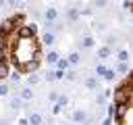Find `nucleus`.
<instances>
[{
    "mask_svg": "<svg viewBox=\"0 0 133 125\" xmlns=\"http://www.w3.org/2000/svg\"><path fill=\"white\" fill-rule=\"evenodd\" d=\"M116 121H118V125H133V110H131V102L116 104Z\"/></svg>",
    "mask_w": 133,
    "mask_h": 125,
    "instance_id": "2",
    "label": "nucleus"
},
{
    "mask_svg": "<svg viewBox=\"0 0 133 125\" xmlns=\"http://www.w3.org/2000/svg\"><path fill=\"white\" fill-rule=\"evenodd\" d=\"M91 44H94V40H91V38H85V40H83V46H85V48H89Z\"/></svg>",
    "mask_w": 133,
    "mask_h": 125,
    "instance_id": "15",
    "label": "nucleus"
},
{
    "mask_svg": "<svg viewBox=\"0 0 133 125\" xmlns=\"http://www.w3.org/2000/svg\"><path fill=\"white\" fill-rule=\"evenodd\" d=\"M4 94H8V85L0 83V96H4Z\"/></svg>",
    "mask_w": 133,
    "mask_h": 125,
    "instance_id": "14",
    "label": "nucleus"
},
{
    "mask_svg": "<svg viewBox=\"0 0 133 125\" xmlns=\"http://www.w3.org/2000/svg\"><path fill=\"white\" fill-rule=\"evenodd\" d=\"M6 63V56H4V35L0 33V65Z\"/></svg>",
    "mask_w": 133,
    "mask_h": 125,
    "instance_id": "5",
    "label": "nucleus"
},
{
    "mask_svg": "<svg viewBox=\"0 0 133 125\" xmlns=\"http://www.w3.org/2000/svg\"><path fill=\"white\" fill-rule=\"evenodd\" d=\"M114 102H116V104L131 102V83H129V81H127L125 85H121V88L114 92Z\"/></svg>",
    "mask_w": 133,
    "mask_h": 125,
    "instance_id": "3",
    "label": "nucleus"
},
{
    "mask_svg": "<svg viewBox=\"0 0 133 125\" xmlns=\"http://www.w3.org/2000/svg\"><path fill=\"white\" fill-rule=\"evenodd\" d=\"M19 104H21V100H19V98H12V100H10V106H12L15 110L19 108Z\"/></svg>",
    "mask_w": 133,
    "mask_h": 125,
    "instance_id": "13",
    "label": "nucleus"
},
{
    "mask_svg": "<svg viewBox=\"0 0 133 125\" xmlns=\"http://www.w3.org/2000/svg\"><path fill=\"white\" fill-rule=\"evenodd\" d=\"M29 83H31V85L37 83V77H35V75H29Z\"/></svg>",
    "mask_w": 133,
    "mask_h": 125,
    "instance_id": "19",
    "label": "nucleus"
},
{
    "mask_svg": "<svg viewBox=\"0 0 133 125\" xmlns=\"http://www.w3.org/2000/svg\"><path fill=\"white\" fill-rule=\"evenodd\" d=\"M69 60H71V63H79V60H81V56H79V54H77V52H73V54H71V58H69Z\"/></svg>",
    "mask_w": 133,
    "mask_h": 125,
    "instance_id": "11",
    "label": "nucleus"
},
{
    "mask_svg": "<svg viewBox=\"0 0 133 125\" xmlns=\"http://www.w3.org/2000/svg\"><path fill=\"white\" fill-rule=\"evenodd\" d=\"M85 85H87V88H96V81H94V79H87Z\"/></svg>",
    "mask_w": 133,
    "mask_h": 125,
    "instance_id": "18",
    "label": "nucleus"
},
{
    "mask_svg": "<svg viewBox=\"0 0 133 125\" xmlns=\"http://www.w3.org/2000/svg\"><path fill=\"white\" fill-rule=\"evenodd\" d=\"M54 17H56V10H54V8H48V10H46V19H48V21H52Z\"/></svg>",
    "mask_w": 133,
    "mask_h": 125,
    "instance_id": "8",
    "label": "nucleus"
},
{
    "mask_svg": "<svg viewBox=\"0 0 133 125\" xmlns=\"http://www.w3.org/2000/svg\"><path fill=\"white\" fill-rule=\"evenodd\" d=\"M29 123H31V125H39V123H42V117H39V115H31V117H29Z\"/></svg>",
    "mask_w": 133,
    "mask_h": 125,
    "instance_id": "6",
    "label": "nucleus"
},
{
    "mask_svg": "<svg viewBox=\"0 0 133 125\" xmlns=\"http://www.w3.org/2000/svg\"><path fill=\"white\" fill-rule=\"evenodd\" d=\"M96 6H106V0H96Z\"/></svg>",
    "mask_w": 133,
    "mask_h": 125,
    "instance_id": "20",
    "label": "nucleus"
},
{
    "mask_svg": "<svg viewBox=\"0 0 133 125\" xmlns=\"http://www.w3.org/2000/svg\"><path fill=\"white\" fill-rule=\"evenodd\" d=\"M0 6H4V0H0Z\"/></svg>",
    "mask_w": 133,
    "mask_h": 125,
    "instance_id": "23",
    "label": "nucleus"
},
{
    "mask_svg": "<svg viewBox=\"0 0 133 125\" xmlns=\"http://www.w3.org/2000/svg\"><path fill=\"white\" fill-rule=\"evenodd\" d=\"M44 44H46V46L54 44V35H52V33H46V35H44Z\"/></svg>",
    "mask_w": 133,
    "mask_h": 125,
    "instance_id": "7",
    "label": "nucleus"
},
{
    "mask_svg": "<svg viewBox=\"0 0 133 125\" xmlns=\"http://www.w3.org/2000/svg\"><path fill=\"white\" fill-rule=\"evenodd\" d=\"M37 54H39V46L35 42V35L33 38H15V44L10 48V56L15 60V65H19L21 69L33 60H37Z\"/></svg>",
    "mask_w": 133,
    "mask_h": 125,
    "instance_id": "1",
    "label": "nucleus"
},
{
    "mask_svg": "<svg viewBox=\"0 0 133 125\" xmlns=\"http://www.w3.org/2000/svg\"><path fill=\"white\" fill-rule=\"evenodd\" d=\"M8 2H10V4H17V0H8Z\"/></svg>",
    "mask_w": 133,
    "mask_h": 125,
    "instance_id": "22",
    "label": "nucleus"
},
{
    "mask_svg": "<svg viewBox=\"0 0 133 125\" xmlns=\"http://www.w3.org/2000/svg\"><path fill=\"white\" fill-rule=\"evenodd\" d=\"M98 54H100V58H106V56H108V48H102Z\"/></svg>",
    "mask_w": 133,
    "mask_h": 125,
    "instance_id": "16",
    "label": "nucleus"
},
{
    "mask_svg": "<svg viewBox=\"0 0 133 125\" xmlns=\"http://www.w3.org/2000/svg\"><path fill=\"white\" fill-rule=\"evenodd\" d=\"M104 77L106 79H114V71H104Z\"/></svg>",
    "mask_w": 133,
    "mask_h": 125,
    "instance_id": "17",
    "label": "nucleus"
},
{
    "mask_svg": "<svg viewBox=\"0 0 133 125\" xmlns=\"http://www.w3.org/2000/svg\"><path fill=\"white\" fill-rule=\"evenodd\" d=\"M73 119H75V121H83V119H85V115H83L81 110H77V113L73 115Z\"/></svg>",
    "mask_w": 133,
    "mask_h": 125,
    "instance_id": "9",
    "label": "nucleus"
},
{
    "mask_svg": "<svg viewBox=\"0 0 133 125\" xmlns=\"http://www.w3.org/2000/svg\"><path fill=\"white\" fill-rule=\"evenodd\" d=\"M56 60H58L56 52H50V54H48V63H56Z\"/></svg>",
    "mask_w": 133,
    "mask_h": 125,
    "instance_id": "10",
    "label": "nucleus"
},
{
    "mask_svg": "<svg viewBox=\"0 0 133 125\" xmlns=\"http://www.w3.org/2000/svg\"><path fill=\"white\" fill-rule=\"evenodd\" d=\"M15 33H17V38H33L35 35V27L33 25H19Z\"/></svg>",
    "mask_w": 133,
    "mask_h": 125,
    "instance_id": "4",
    "label": "nucleus"
},
{
    "mask_svg": "<svg viewBox=\"0 0 133 125\" xmlns=\"http://www.w3.org/2000/svg\"><path fill=\"white\" fill-rule=\"evenodd\" d=\"M0 125H8V121L6 119H0Z\"/></svg>",
    "mask_w": 133,
    "mask_h": 125,
    "instance_id": "21",
    "label": "nucleus"
},
{
    "mask_svg": "<svg viewBox=\"0 0 133 125\" xmlns=\"http://www.w3.org/2000/svg\"><path fill=\"white\" fill-rule=\"evenodd\" d=\"M21 98H23V100H29V98H31V90H23Z\"/></svg>",
    "mask_w": 133,
    "mask_h": 125,
    "instance_id": "12",
    "label": "nucleus"
}]
</instances>
